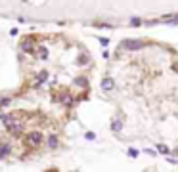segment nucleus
<instances>
[{
    "mask_svg": "<svg viewBox=\"0 0 178 172\" xmlns=\"http://www.w3.org/2000/svg\"><path fill=\"white\" fill-rule=\"evenodd\" d=\"M19 96L71 121L90 96L92 58L86 46L65 33H29L17 42Z\"/></svg>",
    "mask_w": 178,
    "mask_h": 172,
    "instance_id": "obj_1",
    "label": "nucleus"
},
{
    "mask_svg": "<svg viewBox=\"0 0 178 172\" xmlns=\"http://www.w3.org/2000/svg\"><path fill=\"white\" fill-rule=\"evenodd\" d=\"M67 119L15 90L0 94V163H25L56 151Z\"/></svg>",
    "mask_w": 178,
    "mask_h": 172,
    "instance_id": "obj_2",
    "label": "nucleus"
},
{
    "mask_svg": "<svg viewBox=\"0 0 178 172\" xmlns=\"http://www.w3.org/2000/svg\"><path fill=\"white\" fill-rule=\"evenodd\" d=\"M165 23H174V25H176V23H178V14H176V15H169V17H165Z\"/></svg>",
    "mask_w": 178,
    "mask_h": 172,
    "instance_id": "obj_3",
    "label": "nucleus"
},
{
    "mask_svg": "<svg viewBox=\"0 0 178 172\" xmlns=\"http://www.w3.org/2000/svg\"><path fill=\"white\" fill-rule=\"evenodd\" d=\"M157 147H159V151H161V153H169V149H167L165 145H157Z\"/></svg>",
    "mask_w": 178,
    "mask_h": 172,
    "instance_id": "obj_4",
    "label": "nucleus"
}]
</instances>
